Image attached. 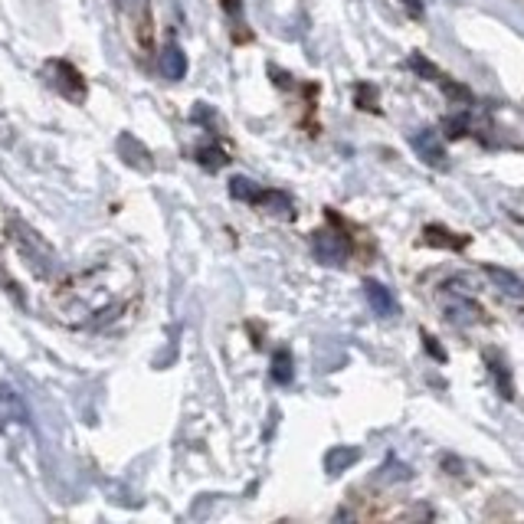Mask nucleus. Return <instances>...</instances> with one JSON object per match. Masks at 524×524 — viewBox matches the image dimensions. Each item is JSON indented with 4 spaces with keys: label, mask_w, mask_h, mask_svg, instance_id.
Segmentation results:
<instances>
[{
    "label": "nucleus",
    "mask_w": 524,
    "mask_h": 524,
    "mask_svg": "<svg viewBox=\"0 0 524 524\" xmlns=\"http://www.w3.org/2000/svg\"><path fill=\"white\" fill-rule=\"evenodd\" d=\"M348 253H351L348 236L328 233V230H325V233H315V256H318L325 266H338V262H344Z\"/></svg>",
    "instance_id": "nucleus-4"
},
{
    "label": "nucleus",
    "mask_w": 524,
    "mask_h": 524,
    "mask_svg": "<svg viewBox=\"0 0 524 524\" xmlns=\"http://www.w3.org/2000/svg\"><path fill=\"white\" fill-rule=\"evenodd\" d=\"M46 69H50V73H56V79H50V82H53V86L59 89L66 98H73V102H82V98H86V79L75 73L69 63L50 59V63H46Z\"/></svg>",
    "instance_id": "nucleus-3"
},
{
    "label": "nucleus",
    "mask_w": 524,
    "mask_h": 524,
    "mask_svg": "<svg viewBox=\"0 0 524 524\" xmlns=\"http://www.w3.org/2000/svg\"><path fill=\"white\" fill-rule=\"evenodd\" d=\"M141 278L131 262L98 259L75 269L50 292V311L66 328H102L138 301Z\"/></svg>",
    "instance_id": "nucleus-1"
},
{
    "label": "nucleus",
    "mask_w": 524,
    "mask_h": 524,
    "mask_svg": "<svg viewBox=\"0 0 524 524\" xmlns=\"http://www.w3.org/2000/svg\"><path fill=\"white\" fill-rule=\"evenodd\" d=\"M160 69H164V79H184V73H187V59H184L181 46H168V50H164Z\"/></svg>",
    "instance_id": "nucleus-9"
},
{
    "label": "nucleus",
    "mask_w": 524,
    "mask_h": 524,
    "mask_svg": "<svg viewBox=\"0 0 524 524\" xmlns=\"http://www.w3.org/2000/svg\"><path fill=\"white\" fill-rule=\"evenodd\" d=\"M357 459H361V450H354V446H334V450L325 456V465H328L332 475H341V472L351 469Z\"/></svg>",
    "instance_id": "nucleus-8"
},
{
    "label": "nucleus",
    "mask_w": 524,
    "mask_h": 524,
    "mask_svg": "<svg viewBox=\"0 0 524 524\" xmlns=\"http://www.w3.org/2000/svg\"><path fill=\"white\" fill-rule=\"evenodd\" d=\"M442 131H446V138H462V135H465V118L450 115L442 121Z\"/></svg>",
    "instance_id": "nucleus-14"
},
{
    "label": "nucleus",
    "mask_w": 524,
    "mask_h": 524,
    "mask_svg": "<svg viewBox=\"0 0 524 524\" xmlns=\"http://www.w3.org/2000/svg\"><path fill=\"white\" fill-rule=\"evenodd\" d=\"M410 145H413V151L426 160L429 168H446V148H442V141L436 138L433 129L413 131V135H410Z\"/></svg>",
    "instance_id": "nucleus-5"
},
{
    "label": "nucleus",
    "mask_w": 524,
    "mask_h": 524,
    "mask_svg": "<svg viewBox=\"0 0 524 524\" xmlns=\"http://www.w3.org/2000/svg\"><path fill=\"white\" fill-rule=\"evenodd\" d=\"M364 295H367V301H371L374 315H380V318H387V315H394L396 311V301H394V295H390V289L380 285L377 278H367L364 282Z\"/></svg>",
    "instance_id": "nucleus-6"
},
{
    "label": "nucleus",
    "mask_w": 524,
    "mask_h": 524,
    "mask_svg": "<svg viewBox=\"0 0 524 524\" xmlns=\"http://www.w3.org/2000/svg\"><path fill=\"white\" fill-rule=\"evenodd\" d=\"M426 239H429V243H439V246H452V249H459L462 243H465V239H450V233H446L442 226H429Z\"/></svg>",
    "instance_id": "nucleus-11"
},
{
    "label": "nucleus",
    "mask_w": 524,
    "mask_h": 524,
    "mask_svg": "<svg viewBox=\"0 0 524 524\" xmlns=\"http://www.w3.org/2000/svg\"><path fill=\"white\" fill-rule=\"evenodd\" d=\"M410 66H413V69H417V73L423 75V79H429V82H439L436 66H429L426 59H423V56H410Z\"/></svg>",
    "instance_id": "nucleus-13"
},
{
    "label": "nucleus",
    "mask_w": 524,
    "mask_h": 524,
    "mask_svg": "<svg viewBox=\"0 0 524 524\" xmlns=\"http://www.w3.org/2000/svg\"><path fill=\"white\" fill-rule=\"evenodd\" d=\"M197 160H200L204 168H210V171H216V168H223L226 164V154L220 148H204L200 154H197Z\"/></svg>",
    "instance_id": "nucleus-12"
},
{
    "label": "nucleus",
    "mask_w": 524,
    "mask_h": 524,
    "mask_svg": "<svg viewBox=\"0 0 524 524\" xmlns=\"http://www.w3.org/2000/svg\"><path fill=\"white\" fill-rule=\"evenodd\" d=\"M118 20L129 33L131 46L138 50L141 56L151 53V43H154V13H151V0H115Z\"/></svg>",
    "instance_id": "nucleus-2"
},
{
    "label": "nucleus",
    "mask_w": 524,
    "mask_h": 524,
    "mask_svg": "<svg viewBox=\"0 0 524 524\" xmlns=\"http://www.w3.org/2000/svg\"><path fill=\"white\" fill-rule=\"evenodd\" d=\"M400 4H403L413 17H423V0H400Z\"/></svg>",
    "instance_id": "nucleus-16"
},
{
    "label": "nucleus",
    "mask_w": 524,
    "mask_h": 524,
    "mask_svg": "<svg viewBox=\"0 0 524 524\" xmlns=\"http://www.w3.org/2000/svg\"><path fill=\"white\" fill-rule=\"evenodd\" d=\"M485 276L492 278L495 285L504 292V295H514V299H524V282L514 276L512 269H502V266H485Z\"/></svg>",
    "instance_id": "nucleus-7"
},
{
    "label": "nucleus",
    "mask_w": 524,
    "mask_h": 524,
    "mask_svg": "<svg viewBox=\"0 0 524 524\" xmlns=\"http://www.w3.org/2000/svg\"><path fill=\"white\" fill-rule=\"evenodd\" d=\"M423 341H426V351H429V354H436L439 361H446V351H442V348H439V344L433 341V338H429V334H426V338H423Z\"/></svg>",
    "instance_id": "nucleus-17"
},
{
    "label": "nucleus",
    "mask_w": 524,
    "mask_h": 524,
    "mask_svg": "<svg viewBox=\"0 0 524 524\" xmlns=\"http://www.w3.org/2000/svg\"><path fill=\"white\" fill-rule=\"evenodd\" d=\"M272 377H276L278 384H289L292 380V357L289 351H278L276 361H272Z\"/></svg>",
    "instance_id": "nucleus-10"
},
{
    "label": "nucleus",
    "mask_w": 524,
    "mask_h": 524,
    "mask_svg": "<svg viewBox=\"0 0 524 524\" xmlns=\"http://www.w3.org/2000/svg\"><path fill=\"white\" fill-rule=\"evenodd\" d=\"M439 82H442V89H446V92H450L452 98H459V102H469V89H462V86H452V82H446V79H439Z\"/></svg>",
    "instance_id": "nucleus-15"
}]
</instances>
